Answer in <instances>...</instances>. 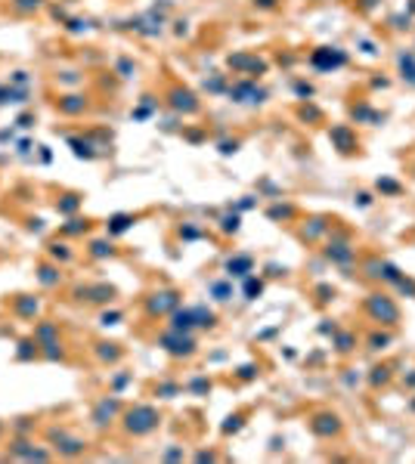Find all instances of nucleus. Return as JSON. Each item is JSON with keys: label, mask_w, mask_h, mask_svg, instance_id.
<instances>
[{"label": "nucleus", "mask_w": 415, "mask_h": 464, "mask_svg": "<svg viewBox=\"0 0 415 464\" xmlns=\"http://www.w3.org/2000/svg\"><path fill=\"white\" fill-rule=\"evenodd\" d=\"M369 344H372V350H381V347H384V344H387V337H384V334H381V337L375 334V337H372Z\"/></svg>", "instance_id": "c756f323"}, {"label": "nucleus", "mask_w": 415, "mask_h": 464, "mask_svg": "<svg viewBox=\"0 0 415 464\" xmlns=\"http://www.w3.org/2000/svg\"><path fill=\"white\" fill-rule=\"evenodd\" d=\"M400 65H403V78L415 81V59L412 56H400Z\"/></svg>", "instance_id": "a211bd4d"}, {"label": "nucleus", "mask_w": 415, "mask_h": 464, "mask_svg": "<svg viewBox=\"0 0 415 464\" xmlns=\"http://www.w3.org/2000/svg\"><path fill=\"white\" fill-rule=\"evenodd\" d=\"M177 303H180V297H177V291H158V294H152L149 297V313L152 316H162V313H167V309H174Z\"/></svg>", "instance_id": "7ed1b4c3"}, {"label": "nucleus", "mask_w": 415, "mask_h": 464, "mask_svg": "<svg viewBox=\"0 0 415 464\" xmlns=\"http://www.w3.org/2000/svg\"><path fill=\"white\" fill-rule=\"evenodd\" d=\"M127 226H130V217L121 214V217H115V220H112V232H124Z\"/></svg>", "instance_id": "4be33fe9"}, {"label": "nucleus", "mask_w": 415, "mask_h": 464, "mask_svg": "<svg viewBox=\"0 0 415 464\" xmlns=\"http://www.w3.org/2000/svg\"><path fill=\"white\" fill-rule=\"evenodd\" d=\"M99 356L112 362V359H118V356H121V350H118L115 344H99Z\"/></svg>", "instance_id": "6ab92c4d"}, {"label": "nucleus", "mask_w": 415, "mask_h": 464, "mask_svg": "<svg viewBox=\"0 0 415 464\" xmlns=\"http://www.w3.org/2000/svg\"><path fill=\"white\" fill-rule=\"evenodd\" d=\"M53 257H62V260H69V251H65V244H53Z\"/></svg>", "instance_id": "7c9ffc66"}, {"label": "nucleus", "mask_w": 415, "mask_h": 464, "mask_svg": "<svg viewBox=\"0 0 415 464\" xmlns=\"http://www.w3.org/2000/svg\"><path fill=\"white\" fill-rule=\"evenodd\" d=\"M344 53L341 50H316L313 53V65L316 69H338V65H344Z\"/></svg>", "instance_id": "39448f33"}, {"label": "nucleus", "mask_w": 415, "mask_h": 464, "mask_svg": "<svg viewBox=\"0 0 415 464\" xmlns=\"http://www.w3.org/2000/svg\"><path fill=\"white\" fill-rule=\"evenodd\" d=\"M124 427H127V433L143 436V433H149V430L158 427V412L152 406H137V409H130L124 415Z\"/></svg>", "instance_id": "f257e3e1"}, {"label": "nucleus", "mask_w": 415, "mask_h": 464, "mask_svg": "<svg viewBox=\"0 0 415 464\" xmlns=\"http://www.w3.org/2000/svg\"><path fill=\"white\" fill-rule=\"evenodd\" d=\"M37 6H40V0H16V10H22V13L37 10Z\"/></svg>", "instance_id": "5701e85b"}, {"label": "nucleus", "mask_w": 415, "mask_h": 464, "mask_svg": "<svg viewBox=\"0 0 415 464\" xmlns=\"http://www.w3.org/2000/svg\"><path fill=\"white\" fill-rule=\"evenodd\" d=\"M369 313L375 316V319H381L384 325H394L397 319H400V313H397V307L387 297H381V294H375V297L369 300Z\"/></svg>", "instance_id": "f03ea898"}, {"label": "nucleus", "mask_w": 415, "mask_h": 464, "mask_svg": "<svg viewBox=\"0 0 415 464\" xmlns=\"http://www.w3.org/2000/svg\"><path fill=\"white\" fill-rule=\"evenodd\" d=\"M106 254H112V244H106V241H93V257H106Z\"/></svg>", "instance_id": "412c9836"}, {"label": "nucleus", "mask_w": 415, "mask_h": 464, "mask_svg": "<svg viewBox=\"0 0 415 464\" xmlns=\"http://www.w3.org/2000/svg\"><path fill=\"white\" fill-rule=\"evenodd\" d=\"M171 105L177 108V112H186V115H189V112H196V108H198V99L192 96L189 90H180V87H177V90L171 93Z\"/></svg>", "instance_id": "0eeeda50"}, {"label": "nucleus", "mask_w": 415, "mask_h": 464, "mask_svg": "<svg viewBox=\"0 0 415 464\" xmlns=\"http://www.w3.org/2000/svg\"><path fill=\"white\" fill-rule=\"evenodd\" d=\"M245 294H248V297L260 294V282H248V285H245Z\"/></svg>", "instance_id": "c85d7f7f"}, {"label": "nucleus", "mask_w": 415, "mask_h": 464, "mask_svg": "<svg viewBox=\"0 0 415 464\" xmlns=\"http://www.w3.org/2000/svg\"><path fill=\"white\" fill-rule=\"evenodd\" d=\"M223 229H226V232H235V229H239V217H226V220H223Z\"/></svg>", "instance_id": "b1692460"}, {"label": "nucleus", "mask_w": 415, "mask_h": 464, "mask_svg": "<svg viewBox=\"0 0 415 464\" xmlns=\"http://www.w3.org/2000/svg\"><path fill=\"white\" fill-rule=\"evenodd\" d=\"M16 309H19L22 316H35L37 313V300L35 297H19L16 300Z\"/></svg>", "instance_id": "ddd939ff"}, {"label": "nucleus", "mask_w": 415, "mask_h": 464, "mask_svg": "<svg viewBox=\"0 0 415 464\" xmlns=\"http://www.w3.org/2000/svg\"><path fill=\"white\" fill-rule=\"evenodd\" d=\"M328 257L338 260V263H347L353 257V251L347 248V241H338V244H328Z\"/></svg>", "instance_id": "9b49d317"}, {"label": "nucleus", "mask_w": 415, "mask_h": 464, "mask_svg": "<svg viewBox=\"0 0 415 464\" xmlns=\"http://www.w3.org/2000/svg\"><path fill=\"white\" fill-rule=\"evenodd\" d=\"M310 427H313V433H319V436H335L338 430H341V421H338V415H328V412H325V415L313 418Z\"/></svg>", "instance_id": "423d86ee"}, {"label": "nucleus", "mask_w": 415, "mask_h": 464, "mask_svg": "<svg viewBox=\"0 0 415 464\" xmlns=\"http://www.w3.org/2000/svg\"><path fill=\"white\" fill-rule=\"evenodd\" d=\"M31 347H37V344H31V341H25V344H22V350H19V359H28V356H31V353H35V350H31Z\"/></svg>", "instance_id": "a878e982"}, {"label": "nucleus", "mask_w": 415, "mask_h": 464, "mask_svg": "<svg viewBox=\"0 0 415 464\" xmlns=\"http://www.w3.org/2000/svg\"><path fill=\"white\" fill-rule=\"evenodd\" d=\"M59 108H62V112H69V115H74V112H81V108H84V99H81V96H65L62 103H59Z\"/></svg>", "instance_id": "4468645a"}, {"label": "nucleus", "mask_w": 415, "mask_h": 464, "mask_svg": "<svg viewBox=\"0 0 415 464\" xmlns=\"http://www.w3.org/2000/svg\"><path fill=\"white\" fill-rule=\"evenodd\" d=\"M50 436H53L56 443H62L59 449H62V452H69V455H78V452L84 449V443H81V440H69V436H65V433H59V430H53Z\"/></svg>", "instance_id": "1a4fd4ad"}, {"label": "nucleus", "mask_w": 415, "mask_h": 464, "mask_svg": "<svg viewBox=\"0 0 415 464\" xmlns=\"http://www.w3.org/2000/svg\"><path fill=\"white\" fill-rule=\"evenodd\" d=\"M332 139L341 146V152H350V149H353V133H350V127H332Z\"/></svg>", "instance_id": "9d476101"}, {"label": "nucleus", "mask_w": 415, "mask_h": 464, "mask_svg": "<svg viewBox=\"0 0 415 464\" xmlns=\"http://www.w3.org/2000/svg\"><path fill=\"white\" fill-rule=\"evenodd\" d=\"M189 325H196V316H192V309H183V313H174V331H186Z\"/></svg>", "instance_id": "f8f14e48"}, {"label": "nucleus", "mask_w": 415, "mask_h": 464, "mask_svg": "<svg viewBox=\"0 0 415 464\" xmlns=\"http://www.w3.org/2000/svg\"><path fill=\"white\" fill-rule=\"evenodd\" d=\"M118 412V402L115 399H103L96 406V412H93V421H96V427H106L108 421H112V415Z\"/></svg>", "instance_id": "6e6552de"}, {"label": "nucleus", "mask_w": 415, "mask_h": 464, "mask_svg": "<svg viewBox=\"0 0 415 464\" xmlns=\"http://www.w3.org/2000/svg\"><path fill=\"white\" fill-rule=\"evenodd\" d=\"M37 278H40L44 285H56V282H59V273H56L53 266H40V275H37Z\"/></svg>", "instance_id": "f3484780"}, {"label": "nucleus", "mask_w": 415, "mask_h": 464, "mask_svg": "<svg viewBox=\"0 0 415 464\" xmlns=\"http://www.w3.org/2000/svg\"><path fill=\"white\" fill-rule=\"evenodd\" d=\"M214 294H217V300H230V288L226 285H214Z\"/></svg>", "instance_id": "393cba45"}, {"label": "nucleus", "mask_w": 415, "mask_h": 464, "mask_svg": "<svg viewBox=\"0 0 415 464\" xmlns=\"http://www.w3.org/2000/svg\"><path fill=\"white\" fill-rule=\"evenodd\" d=\"M257 3H260V6H273L276 0H257Z\"/></svg>", "instance_id": "f704fd0d"}, {"label": "nucleus", "mask_w": 415, "mask_h": 464, "mask_svg": "<svg viewBox=\"0 0 415 464\" xmlns=\"http://www.w3.org/2000/svg\"><path fill=\"white\" fill-rule=\"evenodd\" d=\"M239 427H242V418H230V424H226L223 430H226V433H230V430H239Z\"/></svg>", "instance_id": "2f4dec72"}, {"label": "nucleus", "mask_w": 415, "mask_h": 464, "mask_svg": "<svg viewBox=\"0 0 415 464\" xmlns=\"http://www.w3.org/2000/svg\"><path fill=\"white\" fill-rule=\"evenodd\" d=\"M118 322V313H106L103 316V325H115Z\"/></svg>", "instance_id": "473e14b6"}, {"label": "nucleus", "mask_w": 415, "mask_h": 464, "mask_svg": "<svg viewBox=\"0 0 415 464\" xmlns=\"http://www.w3.org/2000/svg\"><path fill=\"white\" fill-rule=\"evenodd\" d=\"M192 316H196V325H205V328L214 325V313H208L205 307H196V309H192Z\"/></svg>", "instance_id": "dca6fc26"}, {"label": "nucleus", "mask_w": 415, "mask_h": 464, "mask_svg": "<svg viewBox=\"0 0 415 464\" xmlns=\"http://www.w3.org/2000/svg\"><path fill=\"white\" fill-rule=\"evenodd\" d=\"M162 344H164V347L174 353V356H189V353H192V347H196V344H192L189 337H183L180 331H171L167 337H162Z\"/></svg>", "instance_id": "20e7f679"}, {"label": "nucleus", "mask_w": 415, "mask_h": 464, "mask_svg": "<svg viewBox=\"0 0 415 464\" xmlns=\"http://www.w3.org/2000/svg\"><path fill=\"white\" fill-rule=\"evenodd\" d=\"M387 381V368H375V375H372V384H381Z\"/></svg>", "instance_id": "cd10ccee"}, {"label": "nucleus", "mask_w": 415, "mask_h": 464, "mask_svg": "<svg viewBox=\"0 0 415 464\" xmlns=\"http://www.w3.org/2000/svg\"><path fill=\"white\" fill-rule=\"evenodd\" d=\"M226 266H230V273H233V275H245V273L251 269V260H248V257H239V260H230Z\"/></svg>", "instance_id": "2eb2a0df"}, {"label": "nucleus", "mask_w": 415, "mask_h": 464, "mask_svg": "<svg viewBox=\"0 0 415 464\" xmlns=\"http://www.w3.org/2000/svg\"><path fill=\"white\" fill-rule=\"evenodd\" d=\"M350 344H353L350 334H341V337H338V350H350Z\"/></svg>", "instance_id": "bb28decb"}, {"label": "nucleus", "mask_w": 415, "mask_h": 464, "mask_svg": "<svg viewBox=\"0 0 415 464\" xmlns=\"http://www.w3.org/2000/svg\"><path fill=\"white\" fill-rule=\"evenodd\" d=\"M53 334H56L53 325H40V331H37V337H40L44 344H53Z\"/></svg>", "instance_id": "aec40b11"}, {"label": "nucleus", "mask_w": 415, "mask_h": 464, "mask_svg": "<svg viewBox=\"0 0 415 464\" xmlns=\"http://www.w3.org/2000/svg\"><path fill=\"white\" fill-rule=\"evenodd\" d=\"M378 189H387V192H397V183H391V180H384V183H378Z\"/></svg>", "instance_id": "72a5a7b5"}]
</instances>
